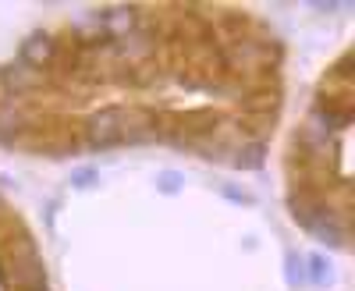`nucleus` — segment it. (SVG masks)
I'll use <instances>...</instances> for the list:
<instances>
[{
	"label": "nucleus",
	"instance_id": "f03ea898",
	"mask_svg": "<svg viewBox=\"0 0 355 291\" xmlns=\"http://www.w3.org/2000/svg\"><path fill=\"white\" fill-rule=\"evenodd\" d=\"M348 128H352V50L320 75L295 121L284 153V195L291 220L316 242L352 249V188H348Z\"/></svg>",
	"mask_w": 355,
	"mask_h": 291
},
{
	"label": "nucleus",
	"instance_id": "f257e3e1",
	"mask_svg": "<svg viewBox=\"0 0 355 291\" xmlns=\"http://www.w3.org/2000/svg\"><path fill=\"white\" fill-rule=\"evenodd\" d=\"M284 107V43L245 8L132 4L33 33L0 64V150H164L256 170Z\"/></svg>",
	"mask_w": 355,
	"mask_h": 291
},
{
	"label": "nucleus",
	"instance_id": "7ed1b4c3",
	"mask_svg": "<svg viewBox=\"0 0 355 291\" xmlns=\"http://www.w3.org/2000/svg\"><path fill=\"white\" fill-rule=\"evenodd\" d=\"M0 291H50L40 242L4 192H0Z\"/></svg>",
	"mask_w": 355,
	"mask_h": 291
}]
</instances>
